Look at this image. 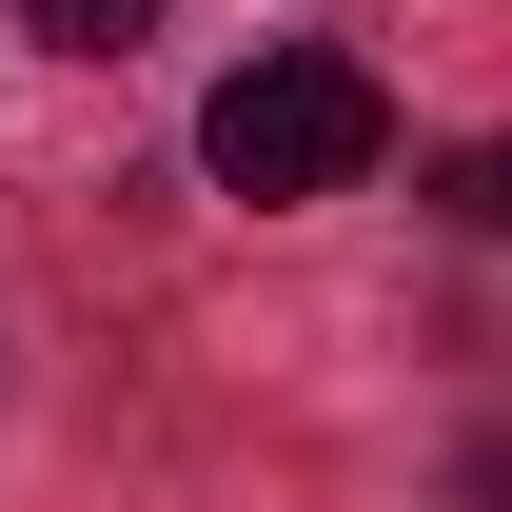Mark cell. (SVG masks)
<instances>
[{"instance_id":"cell-3","label":"cell","mask_w":512,"mask_h":512,"mask_svg":"<svg viewBox=\"0 0 512 512\" xmlns=\"http://www.w3.org/2000/svg\"><path fill=\"white\" fill-rule=\"evenodd\" d=\"M453 217H473V237H512V138H473V158H453Z\"/></svg>"},{"instance_id":"cell-1","label":"cell","mask_w":512,"mask_h":512,"mask_svg":"<svg viewBox=\"0 0 512 512\" xmlns=\"http://www.w3.org/2000/svg\"><path fill=\"white\" fill-rule=\"evenodd\" d=\"M375 138H394V99L335 60V40H276V60H237L197 99V158H217V197H256V217H276V197H355Z\"/></svg>"},{"instance_id":"cell-2","label":"cell","mask_w":512,"mask_h":512,"mask_svg":"<svg viewBox=\"0 0 512 512\" xmlns=\"http://www.w3.org/2000/svg\"><path fill=\"white\" fill-rule=\"evenodd\" d=\"M40 40H79V60H119V40H158V0H20Z\"/></svg>"}]
</instances>
